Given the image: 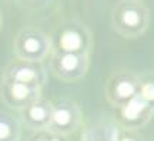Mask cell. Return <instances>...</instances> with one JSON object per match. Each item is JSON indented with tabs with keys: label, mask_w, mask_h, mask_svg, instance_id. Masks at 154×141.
Listing matches in <instances>:
<instances>
[{
	"label": "cell",
	"mask_w": 154,
	"mask_h": 141,
	"mask_svg": "<svg viewBox=\"0 0 154 141\" xmlns=\"http://www.w3.org/2000/svg\"><path fill=\"white\" fill-rule=\"evenodd\" d=\"M50 36L53 41V51L56 53L91 56L94 43L93 32L77 17L63 19Z\"/></svg>",
	"instance_id": "1"
},
{
	"label": "cell",
	"mask_w": 154,
	"mask_h": 141,
	"mask_svg": "<svg viewBox=\"0 0 154 141\" xmlns=\"http://www.w3.org/2000/svg\"><path fill=\"white\" fill-rule=\"evenodd\" d=\"M149 24V10L143 2L120 0L110 11V26L119 36L136 38L141 36Z\"/></svg>",
	"instance_id": "2"
},
{
	"label": "cell",
	"mask_w": 154,
	"mask_h": 141,
	"mask_svg": "<svg viewBox=\"0 0 154 141\" xmlns=\"http://www.w3.org/2000/svg\"><path fill=\"white\" fill-rule=\"evenodd\" d=\"M53 53L51 36L34 26L19 29L13 37V54L17 60L43 63Z\"/></svg>",
	"instance_id": "3"
},
{
	"label": "cell",
	"mask_w": 154,
	"mask_h": 141,
	"mask_svg": "<svg viewBox=\"0 0 154 141\" xmlns=\"http://www.w3.org/2000/svg\"><path fill=\"white\" fill-rule=\"evenodd\" d=\"M138 94V76L130 70L113 71L104 83V98L116 110L123 107Z\"/></svg>",
	"instance_id": "4"
},
{
	"label": "cell",
	"mask_w": 154,
	"mask_h": 141,
	"mask_svg": "<svg viewBox=\"0 0 154 141\" xmlns=\"http://www.w3.org/2000/svg\"><path fill=\"white\" fill-rule=\"evenodd\" d=\"M90 57L91 56L53 51L49 57V66L53 76L60 81L76 83L87 76L90 70Z\"/></svg>",
	"instance_id": "5"
},
{
	"label": "cell",
	"mask_w": 154,
	"mask_h": 141,
	"mask_svg": "<svg viewBox=\"0 0 154 141\" xmlns=\"http://www.w3.org/2000/svg\"><path fill=\"white\" fill-rule=\"evenodd\" d=\"M82 121V109L76 101L69 98H60L53 101V114H51L49 131L69 138L80 128Z\"/></svg>",
	"instance_id": "6"
},
{
	"label": "cell",
	"mask_w": 154,
	"mask_h": 141,
	"mask_svg": "<svg viewBox=\"0 0 154 141\" xmlns=\"http://www.w3.org/2000/svg\"><path fill=\"white\" fill-rule=\"evenodd\" d=\"M43 97V88L14 83L9 80H0V100L9 109L20 113L27 106Z\"/></svg>",
	"instance_id": "7"
},
{
	"label": "cell",
	"mask_w": 154,
	"mask_h": 141,
	"mask_svg": "<svg viewBox=\"0 0 154 141\" xmlns=\"http://www.w3.org/2000/svg\"><path fill=\"white\" fill-rule=\"evenodd\" d=\"M2 78L43 88L47 83V73L43 67V63H30L16 59L7 63V66L3 69Z\"/></svg>",
	"instance_id": "8"
},
{
	"label": "cell",
	"mask_w": 154,
	"mask_h": 141,
	"mask_svg": "<svg viewBox=\"0 0 154 141\" xmlns=\"http://www.w3.org/2000/svg\"><path fill=\"white\" fill-rule=\"evenodd\" d=\"M151 114H153V109L137 94V97L130 100L123 107L117 109L116 123L120 128L137 130L146 125Z\"/></svg>",
	"instance_id": "9"
},
{
	"label": "cell",
	"mask_w": 154,
	"mask_h": 141,
	"mask_svg": "<svg viewBox=\"0 0 154 141\" xmlns=\"http://www.w3.org/2000/svg\"><path fill=\"white\" fill-rule=\"evenodd\" d=\"M51 114H53V101L42 97L22 110L19 113V118L22 125H24L27 130L43 131L49 130Z\"/></svg>",
	"instance_id": "10"
},
{
	"label": "cell",
	"mask_w": 154,
	"mask_h": 141,
	"mask_svg": "<svg viewBox=\"0 0 154 141\" xmlns=\"http://www.w3.org/2000/svg\"><path fill=\"white\" fill-rule=\"evenodd\" d=\"M119 125L114 121L97 120L86 127L83 133V141H114Z\"/></svg>",
	"instance_id": "11"
},
{
	"label": "cell",
	"mask_w": 154,
	"mask_h": 141,
	"mask_svg": "<svg viewBox=\"0 0 154 141\" xmlns=\"http://www.w3.org/2000/svg\"><path fill=\"white\" fill-rule=\"evenodd\" d=\"M22 123L13 114L0 110V141H20Z\"/></svg>",
	"instance_id": "12"
},
{
	"label": "cell",
	"mask_w": 154,
	"mask_h": 141,
	"mask_svg": "<svg viewBox=\"0 0 154 141\" xmlns=\"http://www.w3.org/2000/svg\"><path fill=\"white\" fill-rule=\"evenodd\" d=\"M138 96L154 110V78L138 76Z\"/></svg>",
	"instance_id": "13"
},
{
	"label": "cell",
	"mask_w": 154,
	"mask_h": 141,
	"mask_svg": "<svg viewBox=\"0 0 154 141\" xmlns=\"http://www.w3.org/2000/svg\"><path fill=\"white\" fill-rule=\"evenodd\" d=\"M26 141H69L67 137H61L49 130L32 131V134L26 138Z\"/></svg>",
	"instance_id": "14"
},
{
	"label": "cell",
	"mask_w": 154,
	"mask_h": 141,
	"mask_svg": "<svg viewBox=\"0 0 154 141\" xmlns=\"http://www.w3.org/2000/svg\"><path fill=\"white\" fill-rule=\"evenodd\" d=\"M114 141H144L143 137L137 133V130H127V128H120L117 130Z\"/></svg>",
	"instance_id": "15"
},
{
	"label": "cell",
	"mask_w": 154,
	"mask_h": 141,
	"mask_svg": "<svg viewBox=\"0 0 154 141\" xmlns=\"http://www.w3.org/2000/svg\"><path fill=\"white\" fill-rule=\"evenodd\" d=\"M2 24H3V16H2V11H0V29H2Z\"/></svg>",
	"instance_id": "16"
}]
</instances>
